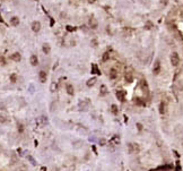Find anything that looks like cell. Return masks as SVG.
<instances>
[{
  "instance_id": "6da1fadb",
  "label": "cell",
  "mask_w": 183,
  "mask_h": 171,
  "mask_svg": "<svg viewBox=\"0 0 183 171\" xmlns=\"http://www.w3.org/2000/svg\"><path fill=\"white\" fill-rule=\"evenodd\" d=\"M171 63H172V66H174V67H176L177 65L180 63V57H179V53L177 52H172L171 53Z\"/></svg>"
},
{
  "instance_id": "7a4b0ae2",
  "label": "cell",
  "mask_w": 183,
  "mask_h": 171,
  "mask_svg": "<svg viewBox=\"0 0 183 171\" xmlns=\"http://www.w3.org/2000/svg\"><path fill=\"white\" fill-rule=\"evenodd\" d=\"M128 151L130 154H134V153L139 152V145L134 143H130L128 145Z\"/></svg>"
},
{
  "instance_id": "3957f363",
  "label": "cell",
  "mask_w": 183,
  "mask_h": 171,
  "mask_svg": "<svg viewBox=\"0 0 183 171\" xmlns=\"http://www.w3.org/2000/svg\"><path fill=\"white\" fill-rule=\"evenodd\" d=\"M124 78H126L127 83H131L133 80V73H132L131 68H128L126 70V75H124Z\"/></svg>"
},
{
  "instance_id": "277c9868",
  "label": "cell",
  "mask_w": 183,
  "mask_h": 171,
  "mask_svg": "<svg viewBox=\"0 0 183 171\" xmlns=\"http://www.w3.org/2000/svg\"><path fill=\"white\" fill-rule=\"evenodd\" d=\"M88 25H89L90 28H93V30H96L98 26V22L97 19L95 18V17H90L89 19H88Z\"/></svg>"
},
{
  "instance_id": "5b68a950",
  "label": "cell",
  "mask_w": 183,
  "mask_h": 171,
  "mask_svg": "<svg viewBox=\"0 0 183 171\" xmlns=\"http://www.w3.org/2000/svg\"><path fill=\"white\" fill-rule=\"evenodd\" d=\"M115 95H117L118 100H120L121 102L126 101V95H127V93H126V91H124V90H119Z\"/></svg>"
},
{
  "instance_id": "8992f818",
  "label": "cell",
  "mask_w": 183,
  "mask_h": 171,
  "mask_svg": "<svg viewBox=\"0 0 183 171\" xmlns=\"http://www.w3.org/2000/svg\"><path fill=\"white\" fill-rule=\"evenodd\" d=\"M153 73H154V75H158L161 73V61L159 60H156L155 63H154Z\"/></svg>"
},
{
  "instance_id": "52a82bcc",
  "label": "cell",
  "mask_w": 183,
  "mask_h": 171,
  "mask_svg": "<svg viewBox=\"0 0 183 171\" xmlns=\"http://www.w3.org/2000/svg\"><path fill=\"white\" fill-rule=\"evenodd\" d=\"M31 27H32V31L35 32V33H38V32L41 31V23L37 21H34L32 23V25H31Z\"/></svg>"
},
{
  "instance_id": "ba28073f",
  "label": "cell",
  "mask_w": 183,
  "mask_h": 171,
  "mask_svg": "<svg viewBox=\"0 0 183 171\" xmlns=\"http://www.w3.org/2000/svg\"><path fill=\"white\" fill-rule=\"evenodd\" d=\"M38 78H40V82L41 83H47L48 74L44 72V70H41V72L38 73Z\"/></svg>"
},
{
  "instance_id": "9c48e42d",
  "label": "cell",
  "mask_w": 183,
  "mask_h": 171,
  "mask_svg": "<svg viewBox=\"0 0 183 171\" xmlns=\"http://www.w3.org/2000/svg\"><path fill=\"white\" fill-rule=\"evenodd\" d=\"M167 112V104L165 101H162L159 104V113L161 114H165Z\"/></svg>"
},
{
  "instance_id": "30bf717a",
  "label": "cell",
  "mask_w": 183,
  "mask_h": 171,
  "mask_svg": "<svg viewBox=\"0 0 183 171\" xmlns=\"http://www.w3.org/2000/svg\"><path fill=\"white\" fill-rule=\"evenodd\" d=\"M118 76H119V72L115 68H111L109 73V77L111 79H115V78H118Z\"/></svg>"
},
{
  "instance_id": "8fae6325",
  "label": "cell",
  "mask_w": 183,
  "mask_h": 171,
  "mask_svg": "<svg viewBox=\"0 0 183 171\" xmlns=\"http://www.w3.org/2000/svg\"><path fill=\"white\" fill-rule=\"evenodd\" d=\"M88 106H89V100L86 99V100H84V101H81L80 103H79V109L86 110V109L88 108Z\"/></svg>"
},
{
  "instance_id": "7c38bea8",
  "label": "cell",
  "mask_w": 183,
  "mask_h": 171,
  "mask_svg": "<svg viewBox=\"0 0 183 171\" xmlns=\"http://www.w3.org/2000/svg\"><path fill=\"white\" fill-rule=\"evenodd\" d=\"M10 59L14 60V61H16V62H19L20 61V59H21V56H20V53L19 52H14L13 55L10 56Z\"/></svg>"
},
{
  "instance_id": "4fadbf2b",
  "label": "cell",
  "mask_w": 183,
  "mask_h": 171,
  "mask_svg": "<svg viewBox=\"0 0 183 171\" xmlns=\"http://www.w3.org/2000/svg\"><path fill=\"white\" fill-rule=\"evenodd\" d=\"M42 51L44 52V55H50V52H51V47H50V44L44 43V44L42 45Z\"/></svg>"
},
{
  "instance_id": "5bb4252c",
  "label": "cell",
  "mask_w": 183,
  "mask_h": 171,
  "mask_svg": "<svg viewBox=\"0 0 183 171\" xmlns=\"http://www.w3.org/2000/svg\"><path fill=\"white\" fill-rule=\"evenodd\" d=\"M31 65L34 66V67L38 65V58H37L36 55H32V56H31Z\"/></svg>"
},
{
  "instance_id": "9a60e30c",
  "label": "cell",
  "mask_w": 183,
  "mask_h": 171,
  "mask_svg": "<svg viewBox=\"0 0 183 171\" xmlns=\"http://www.w3.org/2000/svg\"><path fill=\"white\" fill-rule=\"evenodd\" d=\"M10 25L13 26H18L19 25V18L17 16H14L10 18Z\"/></svg>"
},
{
  "instance_id": "2e32d148",
  "label": "cell",
  "mask_w": 183,
  "mask_h": 171,
  "mask_svg": "<svg viewBox=\"0 0 183 171\" xmlns=\"http://www.w3.org/2000/svg\"><path fill=\"white\" fill-rule=\"evenodd\" d=\"M66 90H67V93H68L69 95H74L75 94V89H74V86L71 84H67Z\"/></svg>"
},
{
  "instance_id": "e0dca14e",
  "label": "cell",
  "mask_w": 183,
  "mask_h": 171,
  "mask_svg": "<svg viewBox=\"0 0 183 171\" xmlns=\"http://www.w3.org/2000/svg\"><path fill=\"white\" fill-rule=\"evenodd\" d=\"M175 135L176 136H179V137H181V136L183 135V128L181 126H176V128H175Z\"/></svg>"
},
{
  "instance_id": "ac0fdd59",
  "label": "cell",
  "mask_w": 183,
  "mask_h": 171,
  "mask_svg": "<svg viewBox=\"0 0 183 171\" xmlns=\"http://www.w3.org/2000/svg\"><path fill=\"white\" fill-rule=\"evenodd\" d=\"M96 77H92V78H89V79L87 80V83H86V85H87L88 87H92V86H94L95 85V83H96Z\"/></svg>"
},
{
  "instance_id": "d6986e66",
  "label": "cell",
  "mask_w": 183,
  "mask_h": 171,
  "mask_svg": "<svg viewBox=\"0 0 183 171\" xmlns=\"http://www.w3.org/2000/svg\"><path fill=\"white\" fill-rule=\"evenodd\" d=\"M110 58H111L110 52H109V51H106V52H104V53H103V56H102V61L103 62H106L107 60H110Z\"/></svg>"
},
{
  "instance_id": "ffe728a7",
  "label": "cell",
  "mask_w": 183,
  "mask_h": 171,
  "mask_svg": "<svg viewBox=\"0 0 183 171\" xmlns=\"http://www.w3.org/2000/svg\"><path fill=\"white\" fill-rule=\"evenodd\" d=\"M139 85H140V87H141V89H143L145 92L148 91V85H147L146 80H144V79H143V80H140V84H139Z\"/></svg>"
},
{
  "instance_id": "44dd1931",
  "label": "cell",
  "mask_w": 183,
  "mask_h": 171,
  "mask_svg": "<svg viewBox=\"0 0 183 171\" xmlns=\"http://www.w3.org/2000/svg\"><path fill=\"white\" fill-rule=\"evenodd\" d=\"M92 73H93V74H98V75L101 74L100 69L97 68V66H96L95 63H93V65H92Z\"/></svg>"
},
{
  "instance_id": "7402d4cb",
  "label": "cell",
  "mask_w": 183,
  "mask_h": 171,
  "mask_svg": "<svg viewBox=\"0 0 183 171\" xmlns=\"http://www.w3.org/2000/svg\"><path fill=\"white\" fill-rule=\"evenodd\" d=\"M106 93H107L106 86H105V85H102V86H101V95H105Z\"/></svg>"
},
{
  "instance_id": "603a6c76",
  "label": "cell",
  "mask_w": 183,
  "mask_h": 171,
  "mask_svg": "<svg viewBox=\"0 0 183 171\" xmlns=\"http://www.w3.org/2000/svg\"><path fill=\"white\" fill-rule=\"evenodd\" d=\"M10 82L11 83H16V82H17V75H16V74H11L10 75Z\"/></svg>"
},
{
  "instance_id": "cb8c5ba5",
  "label": "cell",
  "mask_w": 183,
  "mask_h": 171,
  "mask_svg": "<svg viewBox=\"0 0 183 171\" xmlns=\"http://www.w3.org/2000/svg\"><path fill=\"white\" fill-rule=\"evenodd\" d=\"M111 111H112L114 114H117L118 113V107L115 106V104H113V106L111 107Z\"/></svg>"
},
{
  "instance_id": "d4e9b609",
  "label": "cell",
  "mask_w": 183,
  "mask_h": 171,
  "mask_svg": "<svg viewBox=\"0 0 183 171\" xmlns=\"http://www.w3.org/2000/svg\"><path fill=\"white\" fill-rule=\"evenodd\" d=\"M66 30L68 31V32H74V31H75V27H73V26H70V25H67V26H66Z\"/></svg>"
},
{
  "instance_id": "484cf974",
  "label": "cell",
  "mask_w": 183,
  "mask_h": 171,
  "mask_svg": "<svg viewBox=\"0 0 183 171\" xmlns=\"http://www.w3.org/2000/svg\"><path fill=\"white\" fill-rule=\"evenodd\" d=\"M40 120H41V121H42V124H43V125H45V124H47V123H48V120H47V118H45V117H44V116H42V117H41V118H40Z\"/></svg>"
},
{
  "instance_id": "4316f807",
  "label": "cell",
  "mask_w": 183,
  "mask_h": 171,
  "mask_svg": "<svg viewBox=\"0 0 183 171\" xmlns=\"http://www.w3.org/2000/svg\"><path fill=\"white\" fill-rule=\"evenodd\" d=\"M136 103H137V104H139V106H143V104H144V102L141 101V99H139V97H137V99H136Z\"/></svg>"
},
{
  "instance_id": "83f0119b",
  "label": "cell",
  "mask_w": 183,
  "mask_h": 171,
  "mask_svg": "<svg viewBox=\"0 0 183 171\" xmlns=\"http://www.w3.org/2000/svg\"><path fill=\"white\" fill-rule=\"evenodd\" d=\"M23 130H24V126L21 124H18V131L19 133H21Z\"/></svg>"
},
{
  "instance_id": "f1b7e54d",
  "label": "cell",
  "mask_w": 183,
  "mask_h": 171,
  "mask_svg": "<svg viewBox=\"0 0 183 171\" xmlns=\"http://www.w3.org/2000/svg\"><path fill=\"white\" fill-rule=\"evenodd\" d=\"M145 28H147V30H150V28H151V23H147V25H145Z\"/></svg>"
},
{
  "instance_id": "f546056e",
  "label": "cell",
  "mask_w": 183,
  "mask_h": 171,
  "mask_svg": "<svg viewBox=\"0 0 183 171\" xmlns=\"http://www.w3.org/2000/svg\"><path fill=\"white\" fill-rule=\"evenodd\" d=\"M0 121H1V123H5V121H6V117L0 116Z\"/></svg>"
},
{
  "instance_id": "4dcf8cb0",
  "label": "cell",
  "mask_w": 183,
  "mask_h": 171,
  "mask_svg": "<svg viewBox=\"0 0 183 171\" xmlns=\"http://www.w3.org/2000/svg\"><path fill=\"white\" fill-rule=\"evenodd\" d=\"M54 87H55V89H57V86H55V84L53 83V84L51 85V91H52V92H54V91H55V90H54Z\"/></svg>"
},
{
  "instance_id": "1f68e13d",
  "label": "cell",
  "mask_w": 183,
  "mask_h": 171,
  "mask_svg": "<svg viewBox=\"0 0 183 171\" xmlns=\"http://www.w3.org/2000/svg\"><path fill=\"white\" fill-rule=\"evenodd\" d=\"M0 61L2 62V65H6V62H5V59H4V58H0Z\"/></svg>"
},
{
  "instance_id": "d6a6232c",
  "label": "cell",
  "mask_w": 183,
  "mask_h": 171,
  "mask_svg": "<svg viewBox=\"0 0 183 171\" xmlns=\"http://www.w3.org/2000/svg\"><path fill=\"white\" fill-rule=\"evenodd\" d=\"M88 2H89V4H95L96 2V0H87Z\"/></svg>"
},
{
  "instance_id": "836d02e7",
  "label": "cell",
  "mask_w": 183,
  "mask_h": 171,
  "mask_svg": "<svg viewBox=\"0 0 183 171\" xmlns=\"http://www.w3.org/2000/svg\"><path fill=\"white\" fill-rule=\"evenodd\" d=\"M161 2H162L163 5H166L167 4V0H161Z\"/></svg>"
},
{
  "instance_id": "e575fe53",
  "label": "cell",
  "mask_w": 183,
  "mask_h": 171,
  "mask_svg": "<svg viewBox=\"0 0 183 171\" xmlns=\"http://www.w3.org/2000/svg\"><path fill=\"white\" fill-rule=\"evenodd\" d=\"M182 145H183V140H182Z\"/></svg>"
}]
</instances>
